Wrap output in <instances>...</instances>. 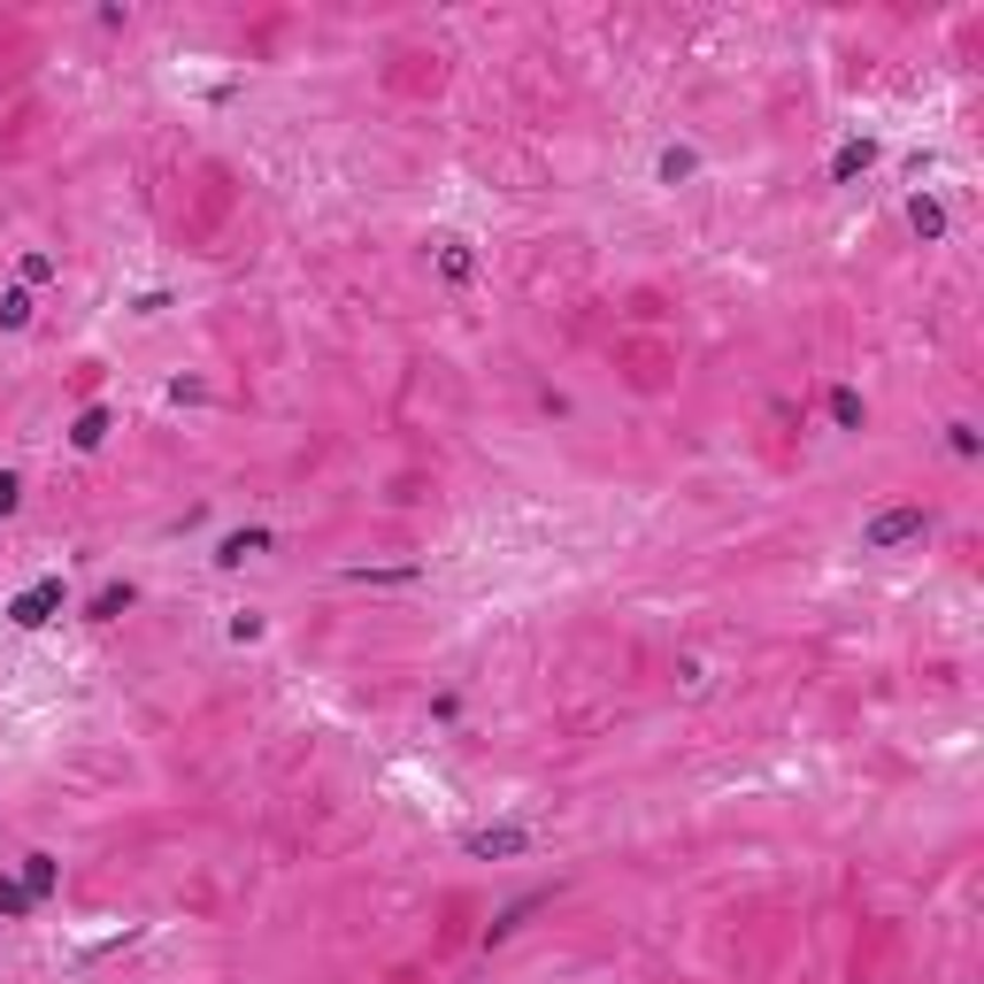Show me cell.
I'll return each instance as SVG.
<instances>
[{
	"label": "cell",
	"mask_w": 984,
	"mask_h": 984,
	"mask_svg": "<svg viewBox=\"0 0 984 984\" xmlns=\"http://www.w3.org/2000/svg\"><path fill=\"white\" fill-rule=\"evenodd\" d=\"M0 324L23 331V324H31V301H23V293H8V301H0Z\"/></svg>",
	"instance_id": "8fae6325"
},
{
	"label": "cell",
	"mask_w": 984,
	"mask_h": 984,
	"mask_svg": "<svg viewBox=\"0 0 984 984\" xmlns=\"http://www.w3.org/2000/svg\"><path fill=\"white\" fill-rule=\"evenodd\" d=\"M23 892H31V900L54 892V854H23Z\"/></svg>",
	"instance_id": "5b68a950"
},
{
	"label": "cell",
	"mask_w": 984,
	"mask_h": 984,
	"mask_svg": "<svg viewBox=\"0 0 984 984\" xmlns=\"http://www.w3.org/2000/svg\"><path fill=\"white\" fill-rule=\"evenodd\" d=\"M908 223H915L923 239H939V231H946V208H939V200H908Z\"/></svg>",
	"instance_id": "8992f818"
},
{
	"label": "cell",
	"mask_w": 984,
	"mask_h": 984,
	"mask_svg": "<svg viewBox=\"0 0 984 984\" xmlns=\"http://www.w3.org/2000/svg\"><path fill=\"white\" fill-rule=\"evenodd\" d=\"M15 500H23V485H15V478H0V515H15Z\"/></svg>",
	"instance_id": "7c38bea8"
},
{
	"label": "cell",
	"mask_w": 984,
	"mask_h": 984,
	"mask_svg": "<svg viewBox=\"0 0 984 984\" xmlns=\"http://www.w3.org/2000/svg\"><path fill=\"white\" fill-rule=\"evenodd\" d=\"M262 546H270V531H231V538L216 546V562H223V569H239V562H247V554H262Z\"/></svg>",
	"instance_id": "3957f363"
},
{
	"label": "cell",
	"mask_w": 984,
	"mask_h": 984,
	"mask_svg": "<svg viewBox=\"0 0 984 984\" xmlns=\"http://www.w3.org/2000/svg\"><path fill=\"white\" fill-rule=\"evenodd\" d=\"M869 163H877V147H869V139H854V147H838V163H830V169H838V177H854V169H869Z\"/></svg>",
	"instance_id": "ba28073f"
},
{
	"label": "cell",
	"mask_w": 984,
	"mask_h": 984,
	"mask_svg": "<svg viewBox=\"0 0 984 984\" xmlns=\"http://www.w3.org/2000/svg\"><path fill=\"white\" fill-rule=\"evenodd\" d=\"M101 431H108V416H101V408H85V416H77V431H70V439H77V447H101Z\"/></svg>",
	"instance_id": "9c48e42d"
},
{
	"label": "cell",
	"mask_w": 984,
	"mask_h": 984,
	"mask_svg": "<svg viewBox=\"0 0 984 984\" xmlns=\"http://www.w3.org/2000/svg\"><path fill=\"white\" fill-rule=\"evenodd\" d=\"M31 908H39V900H31L23 884H8V877H0V915H31Z\"/></svg>",
	"instance_id": "30bf717a"
},
{
	"label": "cell",
	"mask_w": 984,
	"mask_h": 984,
	"mask_svg": "<svg viewBox=\"0 0 984 984\" xmlns=\"http://www.w3.org/2000/svg\"><path fill=\"white\" fill-rule=\"evenodd\" d=\"M132 608V585H108V593H93V624H116Z\"/></svg>",
	"instance_id": "52a82bcc"
},
{
	"label": "cell",
	"mask_w": 984,
	"mask_h": 984,
	"mask_svg": "<svg viewBox=\"0 0 984 984\" xmlns=\"http://www.w3.org/2000/svg\"><path fill=\"white\" fill-rule=\"evenodd\" d=\"M54 608H62V577H39L31 593L8 600V624H15V631H39V624H54Z\"/></svg>",
	"instance_id": "7a4b0ae2"
},
{
	"label": "cell",
	"mask_w": 984,
	"mask_h": 984,
	"mask_svg": "<svg viewBox=\"0 0 984 984\" xmlns=\"http://www.w3.org/2000/svg\"><path fill=\"white\" fill-rule=\"evenodd\" d=\"M923 531H931L923 507H884V515L861 531V546H869V554H892V546H908V538H923Z\"/></svg>",
	"instance_id": "6da1fadb"
},
{
	"label": "cell",
	"mask_w": 984,
	"mask_h": 984,
	"mask_svg": "<svg viewBox=\"0 0 984 984\" xmlns=\"http://www.w3.org/2000/svg\"><path fill=\"white\" fill-rule=\"evenodd\" d=\"M462 846H470V854H523L531 838H523V830H470Z\"/></svg>",
	"instance_id": "277c9868"
}]
</instances>
